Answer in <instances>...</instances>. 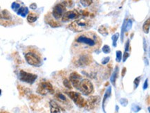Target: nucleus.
<instances>
[{
    "instance_id": "42",
    "label": "nucleus",
    "mask_w": 150,
    "mask_h": 113,
    "mask_svg": "<svg viewBox=\"0 0 150 113\" xmlns=\"http://www.w3.org/2000/svg\"><path fill=\"white\" fill-rule=\"evenodd\" d=\"M1 90L0 89V95H1Z\"/></svg>"
},
{
    "instance_id": "14",
    "label": "nucleus",
    "mask_w": 150,
    "mask_h": 113,
    "mask_svg": "<svg viewBox=\"0 0 150 113\" xmlns=\"http://www.w3.org/2000/svg\"><path fill=\"white\" fill-rule=\"evenodd\" d=\"M111 86H109V87H108L107 89H106L105 93H104V97L102 98V110L104 111V112H106L105 111V103H106V101H107L108 98H109L110 96H111Z\"/></svg>"
},
{
    "instance_id": "30",
    "label": "nucleus",
    "mask_w": 150,
    "mask_h": 113,
    "mask_svg": "<svg viewBox=\"0 0 150 113\" xmlns=\"http://www.w3.org/2000/svg\"><path fill=\"white\" fill-rule=\"evenodd\" d=\"M63 83H64V85L66 87H67V88H68V89H72V85H71V82H70V81L68 79H64V82H63Z\"/></svg>"
},
{
    "instance_id": "11",
    "label": "nucleus",
    "mask_w": 150,
    "mask_h": 113,
    "mask_svg": "<svg viewBox=\"0 0 150 113\" xmlns=\"http://www.w3.org/2000/svg\"><path fill=\"white\" fill-rule=\"evenodd\" d=\"M80 16V13L78 12V10L74 9L72 10H68L66 11L64 13V15L62 17V21L64 22H68V21L75 20L78 18Z\"/></svg>"
},
{
    "instance_id": "12",
    "label": "nucleus",
    "mask_w": 150,
    "mask_h": 113,
    "mask_svg": "<svg viewBox=\"0 0 150 113\" xmlns=\"http://www.w3.org/2000/svg\"><path fill=\"white\" fill-rule=\"evenodd\" d=\"M82 80V76L77 72H72L70 74L69 81L71 82V85L73 86L75 88L78 89L79 82Z\"/></svg>"
},
{
    "instance_id": "15",
    "label": "nucleus",
    "mask_w": 150,
    "mask_h": 113,
    "mask_svg": "<svg viewBox=\"0 0 150 113\" xmlns=\"http://www.w3.org/2000/svg\"><path fill=\"white\" fill-rule=\"evenodd\" d=\"M118 73H119V67L118 65H116L113 69V73H112L111 78H110V80H111V83L113 84V86L115 85V81H116V79L118 77Z\"/></svg>"
},
{
    "instance_id": "3",
    "label": "nucleus",
    "mask_w": 150,
    "mask_h": 113,
    "mask_svg": "<svg viewBox=\"0 0 150 113\" xmlns=\"http://www.w3.org/2000/svg\"><path fill=\"white\" fill-rule=\"evenodd\" d=\"M78 89L83 94L88 96L93 92V85L89 80L84 78L79 82Z\"/></svg>"
},
{
    "instance_id": "8",
    "label": "nucleus",
    "mask_w": 150,
    "mask_h": 113,
    "mask_svg": "<svg viewBox=\"0 0 150 113\" xmlns=\"http://www.w3.org/2000/svg\"><path fill=\"white\" fill-rule=\"evenodd\" d=\"M101 100L100 96H91L86 101L85 107L87 110H94L97 105H99Z\"/></svg>"
},
{
    "instance_id": "28",
    "label": "nucleus",
    "mask_w": 150,
    "mask_h": 113,
    "mask_svg": "<svg viewBox=\"0 0 150 113\" xmlns=\"http://www.w3.org/2000/svg\"><path fill=\"white\" fill-rule=\"evenodd\" d=\"M48 24H49L50 26H52V27H54V28H55V27H58V26H61V24H59L58 22H57V21H48Z\"/></svg>"
},
{
    "instance_id": "33",
    "label": "nucleus",
    "mask_w": 150,
    "mask_h": 113,
    "mask_svg": "<svg viewBox=\"0 0 150 113\" xmlns=\"http://www.w3.org/2000/svg\"><path fill=\"white\" fill-rule=\"evenodd\" d=\"M124 49H125V52H129V49H130V40H126V42L125 43V47H124Z\"/></svg>"
},
{
    "instance_id": "24",
    "label": "nucleus",
    "mask_w": 150,
    "mask_h": 113,
    "mask_svg": "<svg viewBox=\"0 0 150 113\" xmlns=\"http://www.w3.org/2000/svg\"><path fill=\"white\" fill-rule=\"evenodd\" d=\"M102 51L103 53L107 54V53H109L110 52H111V49H110L109 45H106V44H105V45H104L102 46Z\"/></svg>"
},
{
    "instance_id": "39",
    "label": "nucleus",
    "mask_w": 150,
    "mask_h": 113,
    "mask_svg": "<svg viewBox=\"0 0 150 113\" xmlns=\"http://www.w3.org/2000/svg\"><path fill=\"white\" fill-rule=\"evenodd\" d=\"M30 8L32 10H35L37 8V4L36 3H32V4L30 5Z\"/></svg>"
},
{
    "instance_id": "21",
    "label": "nucleus",
    "mask_w": 150,
    "mask_h": 113,
    "mask_svg": "<svg viewBox=\"0 0 150 113\" xmlns=\"http://www.w3.org/2000/svg\"><path fill=\"white\" fill-rule=\"evenodd\" d=\"M119 36H120V33H115V34H113L112 35V41H113V46H117V42H118Z\"/></svg>"
},
{
    "instance_id": "5",
    "label": "nucleus",
    "mask_w": 150,
    "mask_h": 113,
    "mask_svg": "<svg viewBox=\"0 0 150 113\" xmlns=\"http://www.w3.org/2000/svg\"><path fill=\"white\" fill-rule=\"evenodd\" d=\"M92 58L91 55L86 53H81L80 55H78L76 58H75V63L77 67H85L86 65H88L91 62Z\"/></svg>"
},
{
    "instance_id": "36",
    "label": "nucleus",
    "mask_w": 150,
    "mask_h": 113,
    "mask_svg": "<svg viewBox=\"0 0 150 113\" xmlns=\"http://www.w3.org/2000/svg\"><path fill=\"white\" fill-rule=\"evenodd\" d=\"M129 52H125L124 51V55H123V62H124L126 60V59L129 57Z\"/></svg>"
},
{
    "instance_id": "29",
    "label": "nucleus",
    "mask_w": 150,
    "mask_h": 113,
    "mask_svg": "<svg viewBox=\"0 0 150 113\" xmlns=\"http://www.w3.org/2000/svg\"><path fill=\"white\" fill-rule=\"evenodd\" d=\"M126 21V19H124L123 24L122 26V31H121V42H123V38H124V25H125V22Z\"/></svg>"
},
{
    "instance_id": "40",
    "label": "nucleus",
    "mask_w": 150,
    "mask_h": 113,
    "mask_svg": "<svg viewBox=\"0 0 150 113\" xmlns=\"http://www.w3.org/2000/svg\"><path fill=\"white\" fill-rule=\"evenodd\" d=\"M126 71V67H124L123 69H122V77H124V75H125Z\"/></svg>"
},
{
    "instance_id": "26",
    "label": "nucleus",
    "mask_w": 150,
    "mask_h": 113,
    "mask_svg": "<svg viewBox=\"0 0 150 113\" xmlns=\"http://www.w3.org/2000/svg\"><path fill=\"white\" fill-rule=\"evenodd\" d=\"M122 51H116V58H115V60L116 62H120L122 60Z\"/></svg>"
},
{
    "instance_id": "31",
    "label": "nucleus",
    "mask_w": 150,
    "mask_h": 113,
    "mask_svg": "<svg viewBox=\"0 0 150 113\" xmlns=\"http://www.w3.org/2000/svg\"><path fill=\"white\" fill-rule=\"evenodd\" d=\"M140 109H141V107L139 106L138 105H135V104H133L132 107H131V110L135 112H138L139 110H140Z\"/></svg>"
},
{
    "instance_id": "2",
    "label": "nucleus",
    "mask_w": 150,
    "mask_h": 113,
    "mask_svg": "<svg viewBox=\"0 0 150 113\" xmlns=\"http://www.w3.org/2000/svg\"><path fill=\"white\" fill-rule=\"evenodd\" d=\"M93 23L90 19L82 17L77 19H75L68 25V28L72 31L79 33L87 31L91 27Z\"/></svg>"
},
{
    "instance_id": "27",
    "label": "nucleus",
    "mask_w": 150,
    "mask_h": 113,
    "mask_svg": "<svg viewBox=\"0 0 150 113\" xmlns=\"http://www.w3.org/2000/svg\"><path fill=\"white\" fill-rule=\"evenodd\" d=\"M140 79H141V76H138V77H137V78H135L134 82H133V84H134V89H135L138 87L139 84H140Z\"/></svg>"
},
{
    "instance_id": "1",
    "label": "nucleus",
    "mask_w": 150,
    "mask_h": 113,
    "mask_svg": "<svg viewBox=\"0 0 150 113\" xmlns=\"http://www.w3.org/2000/svg\"><path fill=\"white\" fill-rule=\"evenodd\" d=\"M75 49H80L84 53L97 50L101 45V40L94 32H87L79 34L73 43Z\"/></svg>"
},
{
    "instance_id": "25",
    "label": "nucleus",
    "mask_w": 150,
    "mask_h": 113,
    "mask_svg": "<svg viewBox=\"0 0 150 113\" xmlns=\"http://www.w3.org/2000/svg\"><path fill=\"white\" fill-rule=\"evenodd\" d=\"M19 8H20V5H19V3H18L17 2H13L12 3L11 8L14 10V11L17 12V10L19 9Z\"/></svg>"
},
{
    "instance_id": "34",
    "label": "nucleus",
    "mask_w": 150,
    "mask_h": 113,
    "mask_svg": "<svg viewBox=\"0 0 150 113\" xmlns=\"http://www.w3.org/2000/svg\"><path fill=\"white\" fill-rule=\"evenodd\" d=\"M120 102L121 105H122L123 106H126V105L128 104V101L126 98H121Z\"/></svg>"
},
{
    "instance_id": "19",
    "label": "nucleus",
    "mask_w": 150,
    "mask_h": 113,
    "mask_svg": "<svg viewBox=\"0 0 150 113\" xmlns=\"http://www.w3.org/2000/svg\"><path fill=\"white\" fill-rule=\"evenodd\" d=\"M37 19V16L35 15V14L33 13H29L28 14V17H27V20H28V22L30 23H33L36 21Z\"/></svg>"
},
{
    "instance_id": "23",
    "label": "nucleus",
    "mask_w": 150,
    "mask_h": 113,
    "mask_svg": "<svg viewBox=\"0 0 150 113\" xmlns=\"http://www.w3.org/2000/svg\"><path fill=\"white\" fill-rule=\"evenodd\" d=\"M79 1H80V3L82 5V6L88 7L91 5L93 0H79Z\"/></svg>"
},
{
    "instance_id": "9",
    "label": "nucleus",
    "mask_w": 150,
    "mask_h": 113,
    "mask_svg": "<svg viewBox=\"0 0 150 113\" xmlns=\"http://www.w3.org/2000/svg\"><path fill=\"white\" fill-rule=\"evenodd\" d=\"M37 76L34 73H28L26 71L21 70L19 71V79L21 81L26 82V83L32 84L37 79Z\"/></svg>"
},
{
    "instance_id": "10",
    "label": "nucleus",
    "mask_w": 150,
    "mask_h": 113,
    "mask_svg": "<svg viewBox=\"0 0 150 113\" xmlns=\"http://www.w3.org/2000/svg\"><path fill=\"white\" fill-rule=\"evenodd\" d=\"M65 12H66V6L64 4V3H58L53 7L52 15L55 19H59L62 18Z\"/></svg>"
},
{
    "instance_id": "35",
    "label": "nucleus",
    "mask_w": 150,
    "mask_h": 113,
    "mask_svg": "<svg viewBox=\"0 0 150 113\" xmlns=\"http://www.w3.org/2000/svg\"><path fill=\"white\" fill-rule=\"evenodd\" d=\"M109 60H110L109 57H105V58H104L102 59V64H107L108 62H109Z\"/></svg>"
},
{
    "instance_id": "37",
    "label": "nucleus",
    "mask_w": 150,
    "mask_h": 113,
    "mask_svg": "<svg viewBox=\"0 0 150 113\" xmlns=\"http://www.w3.org/2000/svg\"><path fill=\"white\" fill-rule=\"evenodd\" d=\"M143 46H144V52H146V51H147V41H146L145 38H143Z\"/></svg>"
},
{
    "instance_id": "4",
    "label": "nucleus",
    "mask_w": 150,
    "mask_h": 113,
    "mask_svg": "<svg viewBox=\"0 0 150 113\" xmlns=\"http://www.w3.org/2000/svg\"><path fill=\"white\" fill-rule=\"evenodd\" d=\"M25 59L26 62L34 67H39L41 64V59L39 55L35 52L29 51L25 54Z\"/></svg>"
},
{
    "instance_id": "20",
    "label": "nucleus",
    "mask_w": 150,
    "mask_h": 113,
    "mask_svg": "<svg viewBox=\"0 0 150 113\" xmlns=\"http://www.w3.org/2000/svg\"><path fill=\"white\" fill-rule=\"evenodd\" d=\"M98 32L100 34H102V35H104V36H106V35H108V34H109L107 28L104 26H100L98 28Z\"/></svg>"
},
{
    "instance_id": "38",
    "label": "nucleus",
    "mask_w": 150,
    "mask_h": 113,
    "mask_svg": "<svg viewBox=\"0 0 150 113\" xmlns=\"http://www.w3.org/2000/svg\"><path fill=\"white\" fill-rule=\"evenodd\" d=\"M147 87H148V79L147 78V79L145 80V81H144V85H143L144 90H145V89L147 88Z\"/></svg>"
},
{
    "instance_id": "6",
    "label": "nucleus",
    "mask_w": 150,
    "mask_h": 113,
    "mask_svg": "<svg viewBox=\"0 0 150 113\" xmlns=\"http://www.w3.org/2000/svg\"><path fill=\"white\" fill-rule=\"evenodd\" d=\"M54 92L53 85L48 82H41L37 87V92L41 95L53 94Z\"/></svg>"
},
{
    "instance_id": "22",
    "label": "nucleus",
    "mask_w": 150,
    "mask_h": 113,
    "mask_svg": "<svg viewBox=\"0 0 150 113\" xmlns=\"http://www.w3.org/2000/svg\"><path fill=\"white\" fill-rule=\"evenodd\" d=\"M132 20L131 19H129L127 21H126L125 25H124V32L129 31L130 29L131 28V26H132Z\"/></svg>"
},
{
    "instance_id": "7",
    "label": "nucleus",
    "mask_w": 150,
    "mask_h": 113,
    "mask_svg": "<svg viewBox=\"0 0 150 113\" xmlns=\"http://www.w3.org/2000/svg\"><path fill=\"white\" fill-rule=\"evenodd\" d=\"M66 93L68 96V97L72 99V101L76 104L77 106L81 107L85 106L86 101L82 97L80 94L75 92H68Z\"/></svg>"
},
{
    "instance_id": "17",
    "label": "nucleus",
    "mask_w": 150,
    "mask_h": 113,
    "mask_svg": "<svg viewBox=\"0 0 150 113\" xmlns=\"http://www.w3.org/2000/svg\"><path fill=\"white\" fill-rule=\"evenodd\" d=\"M17 13L18 15H20L21 17H25L28 14V8L27 7H20L17 10Z\"/></svg>"
},
{
    "instance_id": "18",
    "label": "nucleus",
    "mask_w": 150,
    "mask_h": 113,
    "mask_svg": "<svg viewBox=\"0 0 150 113\" xmlns=\"http://www.w3.org/2000/svg\"><path fill=\"white\" fill-rule=\"evenodd\" d=\"M150 27V19L148 18L147 20L144 21L143 24V26H142V30H143L144 33H149V28Z\"/></svg>"
},
{
    "instance_id": "16",
    "label": "nucleus",
    "mask_w": 150,
    "mask_h": 113,
    "mask_svg": "<svg viewBox=\"0 0 150 113\" xmlns=\"http://www.w3.org/2000/svg\"><path fill=\"white\" fill-rule=\"evenodd\" d=\"M55 97L57 98V99L59 101H60L61 103L67 104L68 103V98L64 96V94H62V92H57L55 94Z\"/></svg>"
},
{
    "instance_id": "13",
    "label": "nucleus",
    "mask_w": 150,
    "mask_h": 113,
    "mask_svg": "<svg viewBox=\"0 0 150 113\" xmlns=\"http://www.w3.org/2000/svg\"><path fill=\"white\" fill-rule=\"evenodd\" d=\"M50 105V112L52 113H59V112H65L64 109H63L60 105H59L55 101H50L49 103Z\"/></svg>"
},
{
    "instance_id": "32",
    "label": "nucleus",
    "mask_w": 150,
    "mask_h": 113,
    "mask_svg": "<svg viewBox=\"0 0 150 113\" xmlns=\"http://www.w3.org/2000/svg\"><path fill=\"white\" fill-rule=\"evenodd\" d=\"M9 16H10V14H9L8 12L6 11V10H4V11L2 12V17H1L8 19L10 18V17H9Z\"/></svg>"
},
{
    "instance_id": "41",
    "label": "nucleus",
    "mask_w": 150,
    "mask_h": 113,
    "mask_svg": "<svg viewBox=\"0 0 150 113\" xmlns=\"http://www.w3.org/2000/svg\"><path fill=\"white\" fill-rule=\"evenodd\" d=\"M118 107L116 105V112H118Z\"/></svg>"
}]
</instances>
